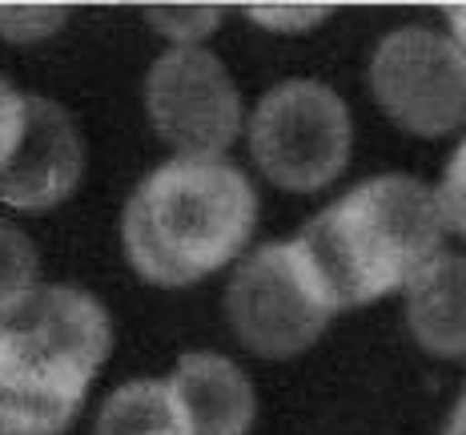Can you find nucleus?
Instances as JSON below:
<instances>
[{
	"instance_id": "obj_1",
	"label": "nucleus",
	"mask_w": 466,
	"mask_h": 435,
	"mask_svg": "<svg viewBox=\"0 0 466 435\" xmlns=\"http://www.w3.org/2000/svg\"><path fill=\"white\" fill-rule=\"evenodd\" d=\"M294 250L329 311H354L406 290L442 254L439 190L410 173H378L318 210Z\"/></svg>"
},
{
	"instance_id": "obj_2",
	"label": "nucleus",
	"mask_w": 466,
	"mask_h": 435,
	"mask_svg": "<svg viewBox=\"0 0 466 435\" xmlns=\"http://www.w3.org/2000/svg\"><path fill=\"white\" fill-rule=\"evenodd\" d=\"M258 214L254 181L229 158H169L125 202L121 250L141 283L181 290L241 263Z\"/></svg>"
},
{
	"instance_id": "obj_3",
	"label": "nucleus",
	"mask_w": 466,
	"mask_h": 435,
	"mask_svg": "<svg viewBox=\"0 0 466 435\" xmlns=\"http://www.w3.org/2000/svg\"><path fill=\"white\" fill-rule=\"evenodd\" d=\"M113 351V318L93 290L41 283L0 311V428L65 435Z\"/></svg>"
},
{
	"instance_id": "obj_4",
	"label": "nucleus",
	"mask_w": 466,
	"mask_h": 435,
	"mask_svg": "<svg viewBox=\"0 0 466 435\" xmlns=\"http://www.w3.org/2000/svg\"><path fill=\"white\" fill-rule=\"evenodd\" d=\"M249 158L269 186L318 193L334 186L354 153V118L338 89L314 77H289L258 97L246 121Z\"/></svg>"
},
{
	"instance_id": "obj_5",
	"label": "nucleus",
	"mask_w": 466,
	"mask_h": 435,
	"mask_svg": "<svg viewBox=\"0 0 466 435\" xmlns=\"http://www.w3.org/2000/svg\"><path fill=\"white\" fill-rule=\"evenodd\" d=\"M229 335L266 363H289L326 335L334 311L309 283L294 242H266L233 266L226 295Z\"/></svg>"
},
{
	"instance_id": "obj_6",
	"label": "nucleus",
	"mask_w": 466,
	"mask_h": 435,
	"mask_svg": "<svg viewBox=\"0 0 466 435\" xmlns=\"http://www.w3.org/2000/svg\"><path fill=\"white\" fill-rule=\"evenodd\" d=\"M366 85L386 121L410 138L439 141L466 125V61L451 33L426 25L386 33L370 53Z\"/></svg>"
},
{
	"instance_id": "obj_7",
	"label": "nucleus",
	"mask_w": 466,
	"mask_h": 435,
	"mask_svg": "<svg viewBox=\"0 0 466 435\" xmlns=\"http://www.w3.org/2000/svg\"><path fill=\"white\" fill-rule=\"evenodd\" d=\"M145 118L173 158H226L246 129V105L218 53L169 45L145 73Z\"/></svg>"
},
{
	"instance_id": "obj_8",
	"label": "nucleus",
	"mask_w": 466,
	"mask_h": 435,
	"mask_svg": "<svg viewBox=\"0 0 466 435\" xmlns=\"http://www.w3.org/2000/svg\"><path fill=\"white\" fill-rule=\"evenodd\" d=\"M85 178V138L53 97L28 93V121L13 158L0 170V202L21 214H48L65 206Z\"/></svg>"
},
{
	"instance_id": "obj_9",
	"label": "nucleus",
	"mask_w": 466,
	"mask_h": 435,
	"mask_svg": "<svg viewBox=\"0 0 466 435\" xmlns=\"http://www.w3.org/2000/svg\"><path fill=\"white\" fill-rule=\"evenodd\" d=\"M193 435H249L258 423L254 379L221 351H186L165 375Z\"/></svg>"
},
{
	"instance_id": "obj_10",
	"label": "nucleus",
	"mask_w": 466,
	"mask_h": 435,
	"mask_svg": "<svg viewBox=\"0 0 466 435\" xmlns=\"http://www.w3.org/2000/svg\"><path fill=\"white\" fill-rule=\"evenodd\" d=\"M406 331L434 359H466V254L442 250L406 286Z\"/></svg>"
},
{
	"instance_id": "obj_11",
	"label": "nucleus",
	"mask_w": 466,
	"mask_h": 435,
	"mask_svg": "<svg viewBox=\"0 0 466 435\" xmlns=\"http://www.w3.org/2000/svg\"><path fill=\"white\" fill-rule=\"evenodd\" d=\"M93 435H193L165 379H129L101 403Z\"/></svg>"
},
{
	"instance_id": "obj_12",
	"label": "nucleus",
	"mask_w": 466,
	"mask_h": 435,
	"mask_svg": "<svg viewBox=\"0 0 466 435\" xmlns=\"http://www.w3.org/2000/svg\"><path fill=\"white\" fill-rule=\"evenodd\" d=\"M36 286H41V258H36L33 238L0 218V311L21 303Z\"/></svg>"
},
{
	"instance_id": "obj_13",
	"label": "nucleus",
	"mask_w": 466,
	"mask_h": 435,
	"mask_svg": "<svg viewBox=\"0 0 466 435\" xmlns=\"http://www.w3.org/2000/svg\"><path fill=\"white\" fill-rule=\"evenodd\" d=\"M145 21L157 28V33H165V41L198 45L221 25V8H149Z\"/></svg>"
},
{
	"instance_id": "obj_14",
	"label": "nucleus",
	"mask_w": 466,
	"mask_h": 435,
	"mask_svg": "<svg viewBox=\"0 0 466 435\" xmlns=\"http://www.w3.org/2000/svg\"><path fill=\"white\" fill-rule=\"evenodd\" d=\"M69 21V8H0V36L13 45H33L53 36Z\"/></svg>"
},
{
	"instance_id": "obj_15",
	"label": "nucleus",
	"mask_w": 466,
	"mask_h": 435,
	"mask_svg": "<svg viewBox=\"0 0 466 435\" xmlns=\"http://www.w3.org/2000/svg\"><path fill=\"white\" fill-rule=\"evenodd\" d=\"M439 202H442L446 230H454V234L466 238V138L454 145L451 161H446V170H442Z\"/></svg>"
},
{
	"instance_id": "obj_16",
	"label": "nucleus",
	"mask_w": 466,
	"mask_h": 435,
	"mask_svg": "<svg viewBox=\"0 0 466 435\" xmlns=\"http://www.w3.org/2000/svg\"><path fill=\"white\" fill-rule=\"evenodd\" d=\"M25 121H28V93L16 89L8 77H0V170L13 158L16 141L25 133Z\"/></svg>"
},
{
	"instance_id": "obj_17",
	"label": "nucleus",
	"mask_w": 466,
	"mask_h": 435,
	"mask_svg": "<svg viewBox=\"0 0 466 435\" xmlns=\"http://www.w3.org/2000/svg\"><path fill=\"white\" fill-rule=\"evenodd\" d=\"M326 8H249V21H258L261 28H274V33H306V28L322 25L326 21Z\"/></svg>"
},
{
	"instance_id": "obj_18",
	"label": "nucleus",
	"mask_w": 466,
	"mask_h": 435,
	"mask_svg": "<svg viewBox=\"0 0 466 435\" xmlns=\"http://www.w3.org/2000/svg\"><path fill=\"white\" fill-rule=\"evenodd\" d=\"M446 28H451V41H454V48H459L462 61H466V5L446 8Z\"/></svg>"
},
{
	"instance_id": "obj_19",
	"label": "nucleus",
	"mask_w": 466,
	"mask_h": 435,
	"mask_svg": "<svg viewBox=\"0 0 466 435\" xmlns=\"http://www.w3.org/2000/svg\"><path fill=\"white\" fill-rule=\"evenodd\" d=\"M442 435H466V391H462V399L454 403V411L446 415V428Z\"/></svg>"
},
{
	"instance_id": "obj_20",
	"label": "nucleus",
	"mask_w": 466,
	"mask_h": 435,
	"mask_svg": "<svg viewBox=\"0 0 466 435\" xmlns=\"http://www.w3.org/2000/svg\"><path fill=\"white\" fill-rule=\"evenodd\" d=\"M0 435H13V431H5V428H0Z\"/></svg>"
}]
</instances>
